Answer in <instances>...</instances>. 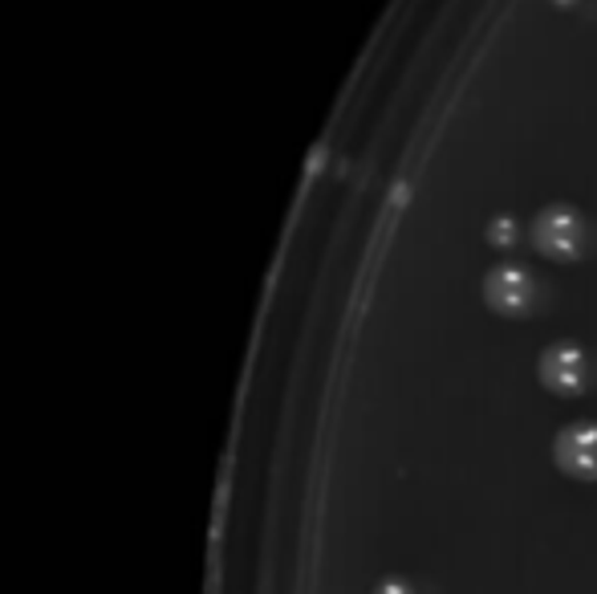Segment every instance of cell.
<instances>
[{"instance_id":"1","label":"cell","mask_w":597,"mask_h":594,"mask_svg":"<svg viewBox=\"0 0 597 594\" xmlns=\"http://www.w3.org/2000/svg\"><path fill=\"white\" fill-rule=\"evenodd\" d=\"M557 464L569 477L594 480L597 477V428L594 423H573L557 435Z\"/></svg>"},{"instance_id":"2","label":"cell","mask_w":597,"mask_h":594,"mask_svg":"<svg viewBox=\"0 0 597 594\" xmlns=\"http://www.w3.org/2000/svg\"><path fill=\"white\" fill-rule=\"evenodd\" d=\"M582 354L577 350H549V359H545V383L553 387V392H582L585 383V371H582Z\"/></svg>"},{"instance_id":"3","label":"cell","mask_w":597,"mask_h":594,"mask_svg":"<svg viewBox=\"0 0 597 594\" xmlns=\"http://www.w3.org/2000/svg\"><path fill=\"white\" fill-rule=\"evenodd\" d=\"M488 286H500V293H488L492 298V305H500V310H520V305L532 298V290H528V277H520L516 269H500Z\"/></svg>"},{"instance_id":"4","label":"cell","mask_w":597,"mask_h":594,"mask_svg":"<svg viewBox=\"0 0 597 594\" xmlns=\"http://www.w3.org/2000/svg\"><path fill=\"white\" fill-rule=\"evenodd\" d=\"M374 594H419L411 586V582H402V579H386V582H378V591Z\"/></svg>"}]
</instances>
